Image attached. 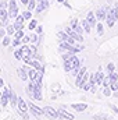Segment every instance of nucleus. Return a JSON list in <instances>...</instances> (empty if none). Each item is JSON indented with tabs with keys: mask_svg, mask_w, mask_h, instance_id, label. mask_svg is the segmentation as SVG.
<instances>
[{
	"mask_svg": "<svg viewBox=\"0 0 118 120\" xmlns=\"http://www.w3.org/2000/svg\"><path fill=\"white\" fill-rule=\"evenodd\" d=\"M81 67H82V61L78 59L76 55L64 60V71L65 73H71L72 70H79Z\"/></svg>",
	"mask_w": 118,
	"mask_h": 120,
	"instance_id": "f257e3e1",
	"label": "nucleus"
},
{
	"mask_svg": "<svg viewBox=\"0 0 118 120\" xmlns=\"http://www.w3.org/2000/svg\"><path fill=\"white\" fill-rule=\"evenodd\" d=\"M24 61H25V64H28V66H31V67L36 68L40 74H45V67H43V64H42L40 60L35 59V57L32 56V57H29V59H25Z\"/></svg>",
	"mask_w": 118,
	"mask_h": 120,
	"instance_id": "f03ea898",
	"label": "nucleus"
},
{
	"mask_svg": "<svg viewBox=\"0 0 118 120\" xmlns=\"http://www.w3.org/2000/svg\"><path fill=\"white\" fill-rule=\"evenodd\" d=\"M8 15L10 20H15L18 17V4L15 0H8Z\"/></svg>",
	"mask_w": 118,
	"mask_h": 120,
	"instance_id": "7ed1b4c3",
	"label": "nucleus"
},
{
	"mask_svg": "<svg viewBox=\"0 0 118 120\" xmlns=\"http://www.w3.org/2000/svg\"><path fill=\"white\" fill-rule=\"evenodd\" d=\"M111 10V6H103V7H100V8H97L94 13H96V17H97V20L99 21H103V20H106L107 18V13Z\"/></svg>",
	"mask_w": 118,
	"mask_h": 120,
	"instance_id": "20e7f679",
	"label": "nucleus"
},
{
	"mask_svg": "<svg viewBox=\"0 0 118 120\" xmlns=\"http://www.w3.org/2000/svg\"><path fill=\"white\" fill-rule=\"evenodd\" d=\"M28 70H29L28 64H27V66H24V67L17 68V75H18V77H20V80H22L24 82H25V81H29V74H28Z\"/></svg>",
	"mask_w": 118,
	"mask_h": 120,
	"instance_id": "39448f33",
	"label": "nucleus"
},
{
	"mask_svg": "<svg viewBox=\"0 0 118 120\" xmlns=\"http://www.w3.org/2000/svg\"><path fill=\"white\" fill-rule=\"evenodd\" d=\"M43 110H45V116H47L49 119H59L60 117V112L52 106H46V108H43Z\"/></svg>",
	"mask_w": 118,
	"mask_h": 120,
	"instance_id": "423d86ee",
	"label": "nucleus"
},
{
	"mask_svg": "<svg viewBox=\"0 0 118 120\" xmlns=\"http://www.w3.org/2000/svg\"><path fill=\"white\" fill-rule=\"evenodd\" d=\"M28 106H29V112L33 115V116L40 117V116H43V115H45V110H43V109H40V108H38L36 105H33V102H32V101L28 102Z\"/></svg>",
	"mask_w": 118,
	"mask_h": 120,
	"instance_id": "0eeeda50",
	"label": "nucleus"
},
{
	"mask_svg": "<svg viewBox=\"0 0 118 120\" xmlns=\"http://www.w3.org/2000/svg\"><path fill=\"white\" fill-rule=\"evenodd\" d=\"M20 48H21V52H22V57H24V60L32 57L33 53H32V49H31V46L28 45V43H22Z\"/></svg>",
	"mask_w": 118,
	"mask_h": 120,
	"instance_id": "6e6552de",
	"label": "nucleus"
},
{
	"mask_svg": "<svg viewBox=\"0 0 118 120\" xmlns=\"http://www.w3.org/2000/svg\"><path fill=\"white\" fill-rule=\"evenodd\" d=\"M47 8H49V0H42V1H38V6H36L35 13L36 14H40L42 11H45Z\"/></svg>",
	"mask_w": 118,
	"mask_h": 120,
	"instance_id": "1a4fd4ad",
	"label": "nucleus"
},
{
	"mask_svg": "<svg viewBox=\"0 0 118 120\" xmlns=\"http://www.w3.org/2000/svg\"><path fill=\"white\" fill-rule=\"evenodd\" d=\"M86 73H88L86 67H81V70H79L78 75L75 77V85H76V87H79V84L82 82V80H83V77H85V74H86Z\"/></svg>",
	"mask_w": 118,
	"mask_h": 120,
	"instance_id": "9d476101",
	"label": "nucleus"
},
{
	"mask_svg": "<svg viewBox=\"0 0 118 120\" xmlns=\"http://www.w3.org/2000/svg\"><path fill=\"white\" fill-rule=\"evenodd\" d=\"M86 20L89 21V24H90V27L93 28V27H96L97 25V17H96V13H93V11H89L88 14H86Z\"/></svg>",
	"mask_w": 118,
	"mask_h": 120,
	"instance_id": "9b49d317",
	"label": "nucleus"
},
{
	"mask_svg": "<svg viewBox=\"0 0 118 120\" xmlns=\"http://www.w3.org/2000/svg\"><path fill=\"white\" fill-rule=\"evenodd\" d=\"M17 109H18V112H28V110H29L28 102H25L22 98H18V105H17Z\"/></svg>",
	"mask_w": 118,
	"mask_h": 120,
	"instance_id": "f8f14e48",
	"label": "nucleus"
},
{
	"mask_svg": "<svg viewBox=\"0 0 118 120\" xmlns=\"http://www.w3.org/2000/svg\"><path fill=\"white\" fill-rule=\"evenodd\" d=\"M59 112H60V117H61V119H64V120H74V119H75V116H74L72 113L67 112V110H65V109H62V108H60Z\"/></svg>",
	"mask_w": 118,
	"mask_h": 120,
	"instance_id": "ddd939ff",
	"label": "nucleus"
},
{
	"mask_svg": "<svg viewBox=\"0 0 118 120\" xmlns=\"http://www.w3.org/2000/svg\"><path fill=\"white\" fill-rule=\"evenodd\" d=\"M94 75H96V84L97 85H101L103 84V80H104V71L101 70V67H99V70L94 73Z\"/></svg>",
	"mask_w": 118,
	"mask_h": 120,
	"instance_id": "4468645a",
	"label": "nucleus"
},
{
	"mask_svg": "<svg viewBox=\"0 0 118 120\" xmlns=\"http://www.w3.org/2000/svg\"><path fill=\"white\" fill-rule=\"evenodd\" d=\"M18 98H20V96H17V94L14 92V90L10 88V105H11L13 108H17V105H18Z\"/></svg>",
	"mask_w": 118,
	"mask_h": 120,
	"instance_id": "2eb2a0df",
	"label": "nucleus"
},
{
	"mask_svg": "<svg viewBox=\"0 0 118 120\" xmlns=\"http://www.w3.org/2000/svg\"><path fill=\"white\" fill-rule=\"evenodd\" d=\"M115 21H117V20H115V17L113 15V13H111V11H108V13H107V18H106L107 27H108V28H113V27L115 25Z\"/></svg>",
	"mask_w": 118,
	"mask_h": 120,
	"instance_id": "dca6fc26",
	"label": "nucleus"
},
{
	"mask_svg": "<svg viewBox=\"0 0 118 120\" xmlns=\"http://www.w3.org/2000/svg\"><path fill=\"white\" fill-rule=\"evenodd\" d=\"M71 108H72L75 112L81 113V112H85V110L88 109V105H86V103H72Z\"/></svg>",
	"mask_w": 118,
	"mask_h": 120,
	"instance_id": "f3484780",
	"label": "nucleus"
},
{
	"mask_svg": "<svg viewBox=\"0 0 118 120\" xmlns=\"http://www.w3.org/2000/svg\"><path fill=\"white\" fill-rule=\"evenodd\" d=\"M81 25L83 27V30H85V34H90V32H92V27H90V24H89V21L86 20V18L81 21Z\"/></svg>",
	"mask_w": 118,
	"mask_h": 120,
	"instance_id": "a211bd4d",
	"label": "nucleus"
},
{
	"mask_svg": "<svg viewBox=\"0 0 118 120\" xmlns=\"http://www.w3.org/2000/svg\"><path fill=\"white\" fill-rule=\"evenodd\" d=\"M93 119L94 120H111L113 116H108V115H104V113H97V115L93 116Z\"/></svg>",
	"mask_w": 118,
	"mask_h": 120,
	"instance_id": "6ab92c4d",
	"label": "nucleus"
},
{
	"mask_svg": "<svg viewBox=\"0 0 118 120\" xmlns=\"http://www.w3.org/2000/svg\"><path fill=\"white\" fill-rule=\"evenodd\" d=\"M6 30H7V35H11V36H14V34L17 32L15 27H14V24H7Z\"/></svg>",
	"mask_w": 118,
	"mask_h": 120,
	"instance_id": "aec40b11",
	"label": "nucleus"
},
{
	"mask_svg": "<svg viewBox=\"0 0 118 120\" xmlns=\"http://www.w3.org/2000/svg\"><path fill=\"white\" fill-rule=\"evenodd\" d=\"M11 42H13V38H11V35H6V36L3 38V46H4V48L10 46V45H11Z\"/></svg>",
	"mask_w": 118,
	"mask_h": 120,
	"instance_id": "412c9836",
	"label": "nucleus"
},
{
	"mask_svg": "<svg viewBox=\"0 0 118 120\" xmlns=\"http://www.w3.org/2000/svg\"><path fill=\"white\" fill-rule=\"evenodd\" d=\"M96 32H97V35H99V36H101V35L104 34V25L101 24V21H99V22H97V25H96Z\"/></svg>",
	"mask_w": 118,
	"mask_h": 120,
	"instance_id": "4be33fe9",
	"label": "nucleus"
},
{
	"mask_svg": "<svg viewBox=\"0 0 118 120\" xmlns=\"http://www.w3.org/2000/svg\"><path fill=\"white\" fill-rule=\"evenodd\" d=\"M25 36V32H24V30H20V31H17L15 34H14V39H18V41H21L22 42V38Z\"/></svg>",
	"mask_w": 118,
	"mask_h": 120,
	"instance_id": "5701e85b",
	"label": "nucleus"
},
{
	"mask_svg": "<svg viewBox=\"0 0 118 120\" xmlns=\"http://www.w3.org/2000/svg\"><path fill=\"white\" fill-rule=\"evenodd\" d=\"M14 56H15L17 60H24V57H22V52H21V48H20V46L14 49Z\"/></svg>",
	"mask_w": 118,
	"mask_h": 120,
	"instance_id": "b1692460",
	"label": "nucleus"
},
{
	"mask_svg": "<svg viewBox=\"0 0 118 120\" xmlns=\"http://www.w3.org/2000/svg\"><path fill=\"white\" fill-rule=\"evenodd\" d=\"M106 71H107V74H111V73H114V71H117L115 70V64L111 61V63H108L107 66H106Z\"/></svg>",
	"mask_w": 118,
	"mask_h": 120,
	"instance_id": "393cba45",
	"label": "nucleus"
},
{
	"mask_svg": "<svg viewBox=\"0 0 118 120\" xmlns=\"http://www.w3.org/2000/svg\"><path fill=\"white\" fill-rule=\"evenodd\" d=\"M36 6H38V0H29V3L27 6V10L33 11V10H36Z\"/></svg>",
	"mask_w": 118,
	"mask_h": 120,
	"instance_id": "a878e982",
	"label": "nucleus"
},
{
	"mask_svg": "<svg viewBox=\"0 0 118 120\" xmlns=\"http://www.w3.org/2000/svg\"><path fill=\"white\" fill-rule=\"evenodd\" d=\"M36 27H38V20H31L29 21V25H28V28H29V31H35L36 30Z\"/></svg>",
	"mask_w": 118,
	"mask_h": 120,
	"instance_id": "bb28decb",
	"label": "nucleus"
},
{
	"mask_svg": "<svg viewBox=\"0 0 118 120\" xmlns=\"http://www.w3.org/2000/svg\"><path fill=\"white\" fill-rule=\"evenodd\" d=\"M103 87H110L111 85V78H110V75L107 74L106 77H104V80H103V84H101Z\"/></svg>",
	"mask_w": 118,
	"mask_h": 120,
	"instance_id": "cd10ccee",
	"label": "nucleus"
},
{
	"mask_svg": "<svg viewBox=\"0 0 118 120\" xmlns=\"http://www.w3.org/2000/svg\"><path fill=\"white\" fill-rule=\"evenodd\" d=\"M103 95H104V96H113V90H111V87H104Z\"/></svg>",
	"mask_w": 118,
	"mask_h": 120,
	"instance_id": "c85d7f7f",
	"label": "nucleus"
},
{
	"mask_svg": "<svg viewBox=\"0 0 118 120\" xmlns=\"http://www.w3.org/2000/svg\"><path fill=\"white\" fill-rule=\"evenodd\" d=\"M79 25V21H78V18H72L71 20V24H69V27L72 28V30H76V27Z\"/></svg>",
	"mask_w": 118,
	"mask_h": 120,
	"instance_id": "c756f323",
	"label": "nucleus"
},
{
	"mask_svg": "<svg viewBox=\"0 0 118 120\" xmlns=\"http://www.w3.org/2000/svg\"><path fill=\"white\" fill-rule=\"evenodd\" d=\"M22 15L25 20H32V11L31 10H27V11H22Z\"/></svg>",
	"mask_w": 118,
	"mask_h": 120,
	"instance_id": "7c9ffc66",
	"label": "nucleus"
},
{
	"mask_svg": "<svg viewBox=\"0 0 118 120\" xmlns=\"http://www.w3.org/2000/svg\"><path fill=\"white\" fill-rule=\"evenodd\" d=\"M108 75H110V78H111V84L115 82V81H118V71H114V73H111V74H108Z\"/></svg>",
	"mask_w": 118,
	"mask_h": 120,
	"instance_id": "2f4dec72",
	"label": "nucleus"
},
{
	"mask_svg": "<svg viewBox=\"0 0 118 120\" xmlns=\"http://www.w3.org/2000/svg\"><path fill=\"white\" fill-rule=\"evenodd\" d=\"M0 8H8V0H1L0 1Z\"/></svg>",
	"mask_w": 118,
	"mask_h": 120,
	"instance_id": "473e14b6",
	"label": "nucleus"
},
{
	"mask_svg": "<svg viewBox=\"0 0 118 120\" xmlns=\"http://www.w3.org/2000/svg\"><path fill=\"white\" fill-rule=\"evenodd\" d=\"M13 24H14V27H15V30H17V31H20V30H24V27H25L24 24H20V22H15V21H14Z\"/></svg>",
	"mask_w": 118,
	"mask_h": 120,
	"instance_id": "72a5a7b5",
	"label": "nucleus"
},
{
	"mask_svg": "<svg viewBox=\"0 0 118 120\" xmlns=\"http://www.w3.org/2000/svg\"><path fill=\"white\" fill-rule=\"evenodd\" d=\"M20 115L22 116V119L24 120H29V115H28V112H20Z\"/></svg>",
	"mask_w": 118,
	"mask_h": 120,
	"instance_id": "f704fd0d",
	"label": "nucleus"
},
{
	"mask_svg": "<svg viewBox=\"0 0 118 120\" xmlns=\"http://www.w3.org/2000/svg\"><path fill=\"white\" fill-rule=\"evenodd\" d=\"M31 42V35H25L22 38V43H29Z\"/></svg>",
	"mask_w": 118,
	"mask_h": 120,
	"instance_id": "c9c22d12",
	"label": "nucleus"
},
{
	"mask_svg": "<svg viewBox=\"0 0 118 120\" xmlns=\"http://www.w3.org/2000/svg\"><path fill=\"white\" fill-rule=\"evenodd\" d=\"M35 32H36V34H39V35H42V34H43V27H42V25H38V27H36V30H35Z\"/></svg>",
	"mask_w": 118,
	"mask_h": 120,
	"instance_id": "e433bc0d",
	"label": "nucleus"
},
{
	"mask_svg": "<svg viewBox=\"0 0 118 120\" xmlns=\"http://www.w3.org/2000/svg\"><path fill=\"white\" fill-rule=\"evenodd\" d=\"M110 87H111V90H113V92H114V91H118V81H115V82H113V84H111Z\"/></svg>",
	"mask_w": 118,
	"mask_h": 120,
	"instance_id": "4c0bfd02",
	"label": "nucleus"
},
{
	"mask_svg": "<svg viewBox=\"0 0 118 120\" xmlns=\"http://www.w3.org/2000/svg\"><path fill=\"white\" fill-rule=\"evenodd\" d=\"M62 6H64V7H67V8H69V10H71V8H72V6H71V4H69V3H68V0H65V1H64V3H62Z\"/></svg>",
	"mask_w": 118,
	"mask_h": 120,
	"instance_id": "58836bf2",
	"label": "nucleus"
},
{
	"mask_svg": "<svg viewBox=\"0 0 118 120\" xmlns=\"http://www.w3.org/2000/svg\"><path fill=\"white\" fill-rule=\"evenodd\" d=\"M110 106H111V109H113V110L118 115V108H117V106H115V105H110Z\"/></svg>",
	"mask_w": 118,
	"mask_h": 120,
	"instance_id": "ea45409f",
	"label": "nucleus"
},
{
	"mask_svg": "<svg viewBox=\"0 0 118 120\" xmlns=\"http://www.w3.org/2000/svg\"><path fill=\"white\" fill-rule=\"evenodd\" d=\"M22 4H25V6H28V3H29V0H20Z\"/></svg>",
	"mask_w": 118,
	"mask_h": 120,
	"instance_id": "a19ab883",
	"label": "nucleus"
},
{
	"mask_svg": "<svg viewBox=\"0 0 118 120\" xmlns=\"http://www.w3.org/2000/svg\"><path fill=\"white\" fill-rule=\"evenodd\" d=\"M113 98H118V91H114L113 92Z\"/></svg>",
	"mask_w": 118,
	"mask_h": 120,
	"instance_id": "79ce46f5",
	"label": "nucleus"
},
{
	"mask_svg": "<svg viewBox=\"0 0 118 120\" xmlns=\"http://www.w3.org/2000/svg\"><path fill=\"white\" fill-rule=\"evenodd\" d=\"M64 1H65V0H57V3H61V4H62Z\"/></svg>",
	"mask_w": 118,
	"mask_h": 120,
	"instance_id": "37998d69",
	"label": "nucleus"
},
{
	"mask_svg": "<svg viewBox=\"0 0 118 120\" xmlns=\"http://www.w3.org/2000/svg\"><path fill=\"white\" fill-rule=\"evenodd\" d=\"M38 1H42V0H38Z\"/></svg>",
	"mask_w": 118,
	"mask_h": 120,
	"instance_id": "c03bdc74",
	"label": "nucleus"
}]
</instances>
